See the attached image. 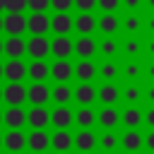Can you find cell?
I'll return each instance as SVG.
<instances>
[{"instance_id":"17","label":"cell","mask_w":154,"mask_h":154,"mask_svg":"<svg viewBox=\"0 0 154 154\" xmlns=\"http://www.w3.org/2000/svg\"><path fill=\"white\" fill-rule=\"evenodd\" d=\"M10 154H19L26 147V135L22 130H7L5 132V144H2Z\"/></svg>"},{"instance_id":"36","label":"cell","mask_w":154,"mask_h":154,"mask_svg":"<svg viewBox=\"0 0 154 154\" xmlns=\"http://www.w3.org/2000/svg\"><path fill=\"white\" fill-rule=\"evenodd\" d=\"M120 96H123L128 103H137V101L142 99V89H140L137 84H128V87L120 91Z\"/></svg>"},{"instance_id":"37","label":"cell","mask_w":154,"mask_h":154,"mask_svg":"<svg viewBox=\"0 0 154 154\" xmlns=\"http://www.w3.org/2000/svg\"><path fill=\"white\" fill-rule=\"evenodd\" d=\"M5 10L7 12H24L26 10V0H5Z\"/></svg>"},{"instance_id":"43","label":"cell","mask_w":154,"mask_h":154,"mask_svg":"<svg viewBox=\"0 0 154 154\" xmlns=\"http://www.w3.org/2000/svg\"><path fill=\"white\" fill-rule=\"evenodd\" d=\"M144 123H147V125H149V128L154 130V106H152V108H149V111L144 113Z\"/></svg>"},{"instance_id":"57","label":"cell","mask_w":154,"mask_h":154,"mask_svg":"<svg viewBox=\"0 0 154 154\" xmlns=\"http://www.w3.org/2000/svg\"><path fill=\"white\" fill-rule=\"evenodd\" d=\"M79 154H91V152H79Z\"/></svg>"},{"instance_id":"49","label":"cell","mask_w":154,"mask_h":154,"mask_svg":"<svg viewBox=\"0 0 154 154\" xmlns=\"http://www.w3.org/2000/svg\"><path fill=\"white\" fill-rule=\"evenodd\" d=\"M2 53H5V41L0 38V55H2Z\"/></svg>"},{"instance_id":"48","label":"cell","mask_w":154,"mask_h":154,"mask_svg":"<svg viewBox=\"0 0 154 154\" xmlns=\"http://www.w3.org/2000/svg\"><path fill=\"white\" fill-rule=\"evenodd\" d=\"M147 77H149V79H154V63H149V65H147Z\"/></svg>"},{"instance_id":"39","label":"cell","mask_w":154,"mask_h":154,"mask_svg":"<svg viewBox=\"0 0 154 154\" xmlns=\"http://www.w3.org/2000/svg\"><path fill=\"white\" fill-rule=\"evenodd\" d=\"M72 5H75V0H51V7L55 12H70Z\"/></svg>"},{"instance_id":"7","label":"cell","mask_w":154,"mask_h":154,"mask_svg":"<svg viewBox=\"0 0 154 154\" xmlns=\"http://www.w3.org/2000/svg\"><path fill=\"white\" fill-rule=\"evenodd\" d=\"M51 53L58 58V60H67L72 53H75V43L70 36H55L51 41Z\"/></svg>"},{"instance_id":"38","label":"cell","mask_w":154,"mask_h":154,"mask_svg":"<svg viewBox=\"0 0 154 154\" xmlns=\"http://www.w3.org/2000/svg\"><path fill=\"white\" fill-rule=\"evenodd\" d=\"M48 5H51V0H26V7L31 12H46Z\"/></svg>"},{"instance_id":"4","label":"cell","mask_w":154,"mask_h":154,"mask_svg":"<svg viewBox=\"0 0 154 154\" xmlns=\"http://www.w3.org/2000/svg\"><path fill=\"white\" fill-rule=\"evenodd\" d=\"M51 29L55 31V36H67L75 29V19L70 17V12H55L51 17Z\"/></svg>"},{"instance_id":"28","label":"cell","mask_w":154,"mask_h":154,"mask_svg":"<svg viewBox=\"0 0 154 154\" xmlns=\"http://www.w3.org/2000/svg\"><path fill=\"white\" fill-rule=\"evenodd\" d=\"M26 75H29L34 82H43V79L51 75V67H48V63H43V60H34V63L26 67Z\"/></svg>"},{"instance_id":"10","label":"cell","mask_w":154,"mask_h":154,"mask_svg":"<svg viewBox=\"0 0 154 154\" xmlns=\"http://www.w3.org/2000/svg\"><path fill=\"white\" fill-rule=\"evenodd\" d=\"M96 99H99V89L91 82H79V87L75 89V101L79 106H91Z\"/></svg>"},{"instance_id":"52","label":"cell","mask_w":154,"mask_h":154,"mask_svg":"<svg viewBox=\"0 0 154 154\" xmlns=\"http://www.w3.org/2000/svg\"><path fill=\"white\" fill-rule=\"evenodd\" d=\"M2 144H5V135H0V149H2Z\"/></svg>"},{"instance_id":"6","label":"cell","mask_w":154,"mask_h":154,"mask_svg":"<svg viewBox=\"0 0 154 154\" xmlns=\"http://www.w3.org/2000/svg\"><path fill=\"white\" fill-rule=\"evenodd\" d=\"M26 53L34 58V60H43L48 53H51V43L46 36H31L26 41Z\"/></svg>"},{"instance_id":"35","label":"cell","mask_w":154,"mask_h":154,"mask_svg":"<svg viewBox=\"0 0 154 154\" xmlns=\"http://www.w3.org/2000/svg\"><path fill=\"white\" fill-rule=\"evenodd\" d=\"M120 72H123L125 79H137V77L142 75V65H140L135 58H130V63H125V67H123Z\"/></svg>"},{"instance_id":"5","label":"cell","mask_w":154,"mask_h":154,"mask_svg":"<svg viewBox=\"0 0 154 154\" xmlns=\"http://www.w3.org/2000/svg\"><path fill=\"white\" fill-rule=\"evenodd\" d=\"M75 29L79 36H91L96 29H99V19L91 14V12H79L75 17Z\"/></svg>"},{"instance_id":"9","label":"cell","mask_w":154,"mask_h":154,"mask_svg":"<svg viewBox=\"0 0 154 154\" xmlns=\"http://www.w3.org/2000/svg\"><path fill=\"white\" fill-rule=\"evenodd\" d=\"M48 99H51V89L43 82H34L26 89V101L34 103V106H43V103H48Z\"/></svg>"},{"instance_id":"51","label":"cell","mask_w":154,"mask_h":154,"mask_svg":"<svg viewBox=\"0 0 154 154\" xmlns=\"http://www.w3.org/2000/svg\"><path fill=\"white\" fill-rule=\"evenodd\" d=\"M0 31H5V19L0 17Z\"/></svg>"},{"instance_id":"31","label":"cell","mask_w":154,"mask_h":154,"mask_svg":"<svg viewBox=\"0 0 154 154\" xmlns=\"http://www.w3.org/2000/svg\"><path fill=\"white\" fill-rule=\"evenodd\" d=\"M99 147L103 149V154H113V152L120 147V137H118L116 132L106 130V132L101 135V140H99Z\"/></svg>"},{"instance_id":"40","label":"cell","mask_w":154,"mask_h":154,"mask_svg":"<svg viewBox=\"0 0 154 154\" xmlns=\"http://www.w3.org/2000/svg\"><path fill=\"white\" fill-rule=\"evenodd\" d=\"M96 5H99V0H75V7L79 12H91Z\"/></svg>"},{"instance_id":"32","label":"cell","mask_w":154,"mask_h":154,"mask_svg":"<svg viewBox=\"0 0 154 154\" xmlns=\"http://www.w3.org/2000/svg\"><path fill=\"white\" fill-rule=\"evenodd\" d=\"M118 75H120V67H118L113 60H103V65L99 67V77H101L103 82H113Z\"/></svg>"},{"instance_id":"12","label":"cell","mask_w":154,"mask_h":154,"mask_svg":"<svg viewBox=\"0 0 154 154\" xmlns=\"http://www.w3.org/2000/svg\"><path fill=\"white\" fill-rule=\"evenodd\" d=\"M51 147L58 152V154H67L72 147H75V135H70L67 130H55L51 135Z\"/></svg>"},{"instance_id":"47","label":"cell","mask_w":154,"mask_h":154,"mask_svg":"<svg viewBox=\"0 0 154 154\" xmlns=\"http://www.w3.org/2000/svg\"><path fill=\"white\" fill-rule=\"evenodd\" d=\"M144 94H147V99H149V101H152V106H154V84H152V87H149Z\"/></svg>"},{"instance_id":"33","label":"cell","mask_w":154,"mask_h":154,"mask_svg":"<svg viewBox=\"0 0 154 154\" xmlns=\"http://www.w3.org/2000/svg\"><path fill=\"white\" fill-rule=\"evenodd\" d=\"M120 48H123L125 58H137V55H140V51L144 48V43H142L140 38H132V36H130V38H125V43H123Z\"/></svg>"},{"instance_id":"30","label":"cell","mask_w":154,"mask_h":154,"mask_svg":"<svg viewBox=\"0 0 154 154\" xmlns=\"http://www.w3.org/2000/svg\"><path fill=\"white\" fill-rule=\"evenodd\" d=\"M118 51H120V43H118L113 36H106V38L99 43V53L103 55V60H113V58L118 55Z\"/></svg>"},{"instance_id":"11","label":"cell","mask_w":154,"mask_h":154,"mask_svg":"<svg viewBox=\"0 0 154 154\" xmlns=\"http://www.w3.org/2000/svg\"><path fill=\"white\" fill-rule=\"evenodd\" d=\"M2 118H5V125L10 130H22V125H26V111L22 106H7Z\"/></svg>"},{"instance_id":"25","label":"cell","mask_w":154,"mask_h":154,"mask_svg":"<svg viewBox=\"0 0 154 154\" xmlns=\"http://www.w3.org/2000/svg\"><path fill=\"white\" fill-rule=\"evenodd\" d=\"M99 123L103 130H113L118 123H120V113L113 108V106H103L101 113H99Z\"/></svg>"},{"instance_id":"21","label":"cell","mask_w":154,"mask_h":154,"mask_svg":"<svg viewBox=\"0 0 154 154\" xmlns=\"http://www.w3.org/2000/svg\"><path fill=\"white\" fill-rule=\"evenodd\" d=\"M96 144H99V137H96L91 130H87V128L75 135V149H77V152H91Z\"/></svg>"},{"instance_id":"55","label":"cell","mask_w":154,"mask_h":154,"mask_svg":"<svg viewBox=\"0 0 154 154\" xmlns=\"http://www.w3.org/2000/svg\"><path fill=\"white\" fill-rule=\"evenodd\" d=\"M2 123H5V118H2V111H0V125H2Z\"/></svg>"},{"instance_id":"16","label":"cell","mask_w":154,"mask_h":154,"mask_svg":"<svg viewBox=\"0 0 154 154\" xmlns=\"http://www.w3.org/2000/svg\"><path fill=\"white\" fill-rule=\"evenodd\" d=\"M142 144H144V137L137 132V128H132V130H125V132L120 135V147H123L128 154H137Z\"/></svg>"},{"instance_id":"8","label":"cell","mask_w":154,"mask_h":154,"mask_svg":"<svg viewBox=\"0 0 154 154\" xmlns=\"http://www.w3.org/2000/svg\"><path fill=\"white\" fill-rule=\"evenodd\" d=\"M26 123L34 128V130H43L48 123H51V111L46 106H34L26 111Z\"/></svg>"},{"instance_id":"45","label":"cell","mask_w":154,"mask_h":154,"mask_svg":"<svg viewBox=\"0 0 154 154\" xmlns=\"http://www.w3.org/2000/svg\"><path fill=\"white\" fill-rule=\"evenodd\" d=\"M144 26H147V29H149V31L154 34V14H152V17H149V19L144 22Z\"/></svg>"},{"instance_id":"54","label":"cell","mask_w":154,"mask_h":154,"mask_svg":"<svg viewBox=\"0 0 154 154\" xmlns=\"http://www.w3.org/2000/svg\"><path fill=\"white\" fill-rule=\"evenodd\" d=\"M2 10H5V0H0V12H2Z\"/></svg>"},{"instance_id":"41","label":"cell","mask_w":154,"mask_h":154,"mask_svg":"<svg viewBox=\"0 0 154 154\" xmlns=\"http://www.w3.org/2000/svg\"><path fill=\"white\" fill-rule=\"evenodd\" d=\"M120 2H123V0H99V7H101L103 12H116V10L120 7Z\"/></svg>"},{"instance_id":"15","label":"cell","mask_w":154,"mask_h":154,"mask_svg":"<svg viewBox=\"0 0 154 154\" xmlns=\"http://www.w3.org/2000/svg\"><path fill=\"white\" fill-rule=\"evenodd\" d=\"M51 123L58 128V130H67L72 123H75V113L70 111V106H58L51 111Z\"/></svg>"},{"instance_id":"24","label":"cell","mask_w":154,"mask_h":154,"mask_svg":"<svg viewBox=\"0 0 154 154\" xmlns=\"http://www.w3.org/2000/svg\"><path fill=\"white\" fill-rule=\"evenodd\" d=\"M120 123H123L128 130H132V128H137L140 123H144V113H142L140 108H135V106H128V108L120 113Z\"/></svg>"},{"instance_id":"14","label":"cell","mask_w":154,"mask_h":154,"mask_svg":"<svg viewBox=\"0 0 154 154\" xmlns=\"http://www.w3.org/2000/svg\"><path fill=\"white\" fill-rule=\"evenodd\" d=\"M51 77L58 82V84H67V79L75 77V67L70 65V60H55L51 65Z\"/></svg>"},{"instance_id":"44","label":"cell","mask_w":154,"mask_h":154,"mask_svg":"<svg viewBox=\"0 0 154 154\" xmlns=\"http://www.w3.org/2000/svg\"><path fill=\"white\" fill-rule=\"evenodd\" d=\"M140 2H142V0H123V5H125L128 10H137V7H140Z\"/></svg>"},{"instance_id":"3","label":"cell","mask_w":154,"mask_h":154,"mask_svg":"<svg viewBox=\"0 0 154 154\" xmlns=\"http://www.w3.org/2000/svg\"><path fill=\"white\" fill-rule=\"evenodd\" d=\"M2 19H5V34L7 36H22L26 31V17L22 12H7Z\"/></svg>"},{"instance_id":"20","label":"cell","mask_w":154,"mask_h":154,"mask_svg":"<svg viewBox=\"0 0 154 154\" xmlns=\"http://www.w3.org/2000/svg\"><path fill=\"white\" fill-rule=\"evenodd\" d=\"M24 53H26V41H24L22 36H7V38H5V55H7V58L22 60Z\"/></svg>"},{"instance_id":"22","label":"cell","mask_w":154,"mask_h":154,"mask_svg":"<svg viewBox=\"0 0 154 154\" xmlns=\"http://www.w3.org/2000/svg\"><path fill=\"white\" fill-rule=\"evenodd\" d=\"M75 77L79 82H91L94 77H99V67L91 63V60H79L75 65Z\"/></svg>"},{"instance_id":"23","label":"cell","mask_w":154,"mask_h":154,"mask_svg":"<svg viewBox=\"0 0 154 154\" xmlns=\"http://www.w3.org/2000/svg\"><path fill=\"white\" fill-rule=\"evenodd\" d=\"M118 29H120V19H118L113 12H103V14L99 17V31H101L103 36H113Z\"/></svg>"},{"instance_id":"13","label":"cell","mask_w":154,"mask_h":154,"mask_svg":"<svg viewBox=\"0 0 154 154\" xmlns=\"http://www.w3.org/2000/svg\"><path fill=\"white\" fill-rule=\"evenodd\" d=\"M94 53H99V43L91 38V36H79L75 41V55L82 58V60H89L94 58Z\"/></svg>"},{"instance_id":"27","label":"cell","mask_w":154,"mask_h":154,"mask_svg":"<svg viewBox=\"0 0 154 154\" xmlns=\"http://www.w3.org/2000/svg\"><path fill=\"white\" fill-rule=\"evenodd\" d=\"M120 99V89L116 87V84H111V82H106L101 89H99V101L103 103V106H113L116 101Z\"/></svg>"},{"instance_id":"18","label":"cell","mask_w":154,"mask_h":154,"mask_svg":"<svg viewBox=\"0 0 154 154\" xmlns=\"http://www.w3.org/2000/svg\"><path fill=\"white\" fill-rule=\"evenodd\" d=\"M26 147H29L31 152H46V149L51 147L48 132H46V130H31V132L26 135Z\"/></svg>"},{"instance_id":"19","label":"cell","mask_w":154,"mask_h":154,"mask_svg":"<svg viewBox=\"0 0 154 154\" xmlns=\"http://www.w3.org/2000/svg\"><path fill=\"white\" fill-rule=\"evenodd\" d=\"M24 77H26V65L17 58H10L5 63V79L7 82H22Z\"/></svg>"},{"instance_id":"58","label":"cell","mask_w":154,"mask_h":154,"mask_svg":"<svg viewBox=\"0 0 154 154\" xmlns=\"http://www.w3.org/2000/svg\"><path fill=\"white\" fill-rule=\"evenodd\" d=\"M34 154H43V152H34Z\"/></svg>"},{"instance_id":"53","label":"cell","mask_w":154,"mask_h":154,"mask_svg":"<svg viewBox=\"0 0 154 154\" xmlns=\"http://www.w3.org/2000/svg\"><path fill=\"white\" fill-rule=\"evenodd\" d=\"M147 5H149V7H152V10H154V0H147Z\"/></svg>"},{"instance_id":"56","label":"cell","mask_w":154,"mask_h":154,"mask_svg":"<svg viewBox=\"0 0 154 154\" xmlns=\"http://www.w3.org/2000/svg\"><path fill=\"white\" fill-rule=\"evenodd\" d=\"M0 101H2V87H0Z\"/></svg>"},{"instance_id":"34","label":"cell","mask_w":154,"mask_h":154,"mask_svg":"<svg viewBox=\"0 0 154 154\" xmlns=\"http://www.w3.org/2000/svg\"><path fill=\"white\" fill-rule=\"evenodd\" d=\"M120 26L125 29V34H130V36H132V34H137V31L144 26V22H142L137 14H128V17L120 22Z\"/></svg>"},{"instance_id":"26","label":"cell","mask_w":154,"mask_h":154,"mask_svg":"<svg viewBox=\"0 0 154 154\" xmlns=\"http://www.w3.org/2000/svg\"><path fill=\"white\" fill-rule=\"evenodd\" d=\"M96 120H99V113H94V111H91V106H82V108L75 113V123H77L82 130H84V128L89 130Z\"/></svg>"},{"instance_id":"46","label":"cell","mask_w":154,"mask_h":154,"mask_svg":"<svg viewBox=\"0 0 154 154\" xmlns=\"http://www.w3.org/2000/svg\"><path fill=\"white\" fill-rule=\"evenodd\" d=\"M144 48H147V53H149V55L154 58V38H149V43H147Z\"/></svg>"},{"instance_id":"2","label":"cell","mask_w":154,"mask_h":154,"mask_svg":"<svg viewBox=\"0 0 154 154\" xmlns=\"http://www.w3.org/2000/svg\"><path fill=\"white\" fill-rule=\"evenodd\" d=\"M26 29L31 31V36H46V31L51 29V17L46 12H31L26 17Z\"/></svg>"},{"instance_id":"1","label":"cell","mask_w":154,"mask_h":154,"mask_svg":"<svg viewBox=\"0 0 154 154\" xmlns=\"http://www.w3.org/2000/svg\"><path fill=\"white\" fill-rule=\"evenodd\" d=\"M2 101H7V106H22L26 101V87L22 82H7L2 89Z\"/></svg>"},{"instance_id":"42","label":"cell","mask_w":154,"mask_h":154,"mask_svg":"<svg viewBox=\"0 0 154 154\" xmlns=\"http://www.w3.org/2000/svg\"><path fill=\"white\" fill-rule=\"evenodd\" d=\"M144 147L154 154V130H152V132H147V137H144Z\"/></svg>"},{"instance_id":"29","label":"cell","mask_w":154,"mask_h":154,"mask_svg":"<svg viewBox=\"0 0 154 154\" xmlns=\"http://www.w3.org/2000/svg\"><path fill=\"white\" fill-rule=\"evenodd\" d=\"M51 99H53L58 106H67L70 99H75V91H72L67 84H58V87L51 89Z\"/></svg>"},{"instance_id":"50","label":"cell","mask_w":154,"mask_h":154,"mask_svg":"<svg viewBox=\"0 0 154 154\" xmlns=\"http://www.w3.org/2000/svg\"><path fill=\"white\" fill-rule=\"evenodd\" d=\"M2 77H5V65L0 63V79H2Z\"/></svg>"}]
</instances>
